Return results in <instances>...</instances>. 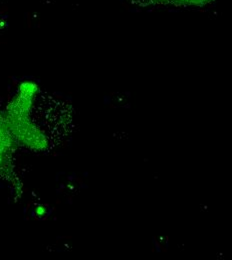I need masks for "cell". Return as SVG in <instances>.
Instances as JSON below:
<instances>
[{"label": "cell", "mask_w": 232, "mask_h": 260, "mask_svg": "<svg viewBox=\"0 0 232 260\" xmlns=\"http://www.w3.org/2000/svg\"><path fill=\"white\" fill-rule=\"evenodd\" d=\"M215 0H146L147 3L154 6L162 7H174V8H191L202 7L210 4Z\"/></svg>", "instance_id": "obj_1"}]
</instances>
